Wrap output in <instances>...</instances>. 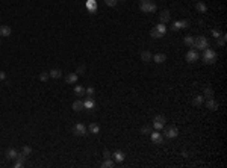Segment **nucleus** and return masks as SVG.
I'll return each instance as SVG.
<instances>
[{
  "mask_svg": "<svg viewBox=\"0 0 227 168\" xmlns=\"http://www.w3.org/2000/svg\"><path fill=\"white\" fill-rule=\"evenodd\" d=\"M139 9L142 12H146V14H153V12H156L158 6H156V3L153 0H141Z\"/></svg>",
  "mask_w": 227,
  "mask_h": 168,
  "instance_id": "1",
  "label": "nucleus"
},
{
  "mask_svg": "<svg viewBox=\"0 0 227 168\" xmlns=\"http://www.w3.org/2000/svg\"><path fill=\"white\" fill-rule=\"evenodd\" d=\"M216 52L215 50H212V49H204L203 50V61H204V64H207V65H212V64H215V61H216Z\"/></svg>",
  "mask_w": 227,
  "mask_h": 168,
  "instance_id": "2",
  "label": "nucleus"
},
{
  "mask_svg": "<svg viewBox=\"0 0 227 168\" xmlns=\"http://www.w3.org/2000/svg\"><path fill=\"white\" fill-rule=\"evenodd\" d=\"M209 47V40L203 36V35H198V36H195L194 38V45L192 49H198V50H204V49H207Z\"/></svg>",
  "mask_w": 227,
  "mask_h": 168,
  "instance_id": "3",
  "label": "nucleus"
},
{
  "mask_svg": "<svg viewBox=\"0 0 227 168\" xmlns=\"http://www.w3.org/2000/svg\"><path fill=\"white\" fill-rule=\"evenodd\" d=\"M164 130V138H167V139H174V138H177V135H179V129L176 127V126H168V127H164L162 129Z\"/></svg>",
  "mask_w": 227,
  "mask_h": 168,
  "instance_id": "4",
  "label": "nucleus"
},
{
  "mask_svg": "<svg viewBox=\"0 0 227 168\" xmlns=\"http://www.w3.org/2000/svg\"><path fill=\"white\" fill-rule=\"evenodd\" d=\"M165 117L164 115H156L155 118H153V127L156 129V130H162L164 127H165Z\"/></svg>",
  "mask_w": 227,
  "mask_h": 168,
  "instance_id": "5",
  "label": "nucleus"
},
{
  "mask_svg": "<svg viewBox=\"0 0 227 168\" xmlns=\"http://www.w3.org/2000/svg\"><path fill=\"white\" fill-rule=\"evenodd\" d=\"M86 132H88V129L85 127V124H82V123H77L73 127V133L76 135V136H85V135H88Z\"/></svg>",
  "mask_w": 227,
  "mask_h": 168,
  "instance_id": "6",
  "label": "nucleus"
},
{
  "mask_svg": "<svg viewBox=\"0 0 227 168\" xmlns=\"http://www.w3.org/2000/svg\"><path fill=\"white\" fill-rule=\"evenodd\" d=\"M186 27H189V21H188V20L174 21L171 24V30H174V32H177V30H180V29H186Z\"/></svg>",
  "mask_w": 227,
  "mask_h": 168,
  "instance_id": "7",
  "label": "nucleus"
},
{
  "mask_svg": "<svg viewBox=\"0 0 227 168\" xmlns=\"http://www.w3.org/2000/svg\"><path fill=\"white\" fill-rule=\"evenodd\" d=\"M150 136H151V141H153L155 144H158V146H160V144L164 142V135L160 133V130L151 132V133H150Z\"/></svg>",
  "mask_w": 227,
  "mask_h": 168,
  "instance_id": "8",
  "label": "nucleus"
},
{
  "mask_svg": "<svg viewBox=\"0 0 227 168\" xmlns=\"http://www.w3.org/2000/svg\"><path fill=\"white\" fill-rule=\"evenodd\" d=\"M186 61H188L189 64H194V62L198 61V53H197L195 49H191V50L186 53Z\"/></svg>",
  "mask_w": 227,
  "mask_h": 168,
  "instance_id": "9",
  "label": "nucleus"
},
{
  "mask_svg": "<svg viewBox=\"0 0 227 168\" xmlns=\"http://www.w3.org/2000/svg\"><path fill=\"white\" fill-rule=\"evenodd\" d=\"M170 18H171V12L168 9H164V11H160L159 14V21L162 23V24H165V23H170Z\"/></svg>",
  "mask_w": 227,
  "mask_h": 168,
  "instance_id": "10",
  "label": "nucleus"
},
{
  "mask_svg": "<svg viewBox=\"0 0 227 168\" xmlns=\"http://www.w3.org/2000/svg\"><path fill=\"white\" fill-rule=\"evenodd\" d=\"M26 155H24V153H18V155H17V157H15V164H14V167L15 168H20V167H23V165H24V162H26Z\"/></svg>",
  "mask_w": 227,
  "mask_h": 168,
  "instance_id": "11",
  "label": "nucleus"
},
{
  "mask_svg": "<svg viewBox=\"0 0 227 168\" xmlns=\"http://www.w3.org/2000/svg\"><path fill=\"white\" fill-rule=\"evenodd\" d=\"M77 79H79L77 73H68L67 76H65V82H67L68 85H74L77 82Z\"/></svg>",
  "mask_w": 227,
  "mask_h": 168,
  "instance_id": "12",
  "label": "nucleus"
},
{
  "mask_svg": "<svg viewBox=\"0 0 227 168\" xmlns=\"http://www.w3.org/2000/svg\"><path fill=\"white\" fill-rule=\"evenodd\" d=\"M114 159H115V162L117 164H121V162H124V159H126V155H124V152H121V150H117V152H114Z\"/></svg>",
  "mask_w": 227,
  "mask_h": 168,
  "instance_id": "13",
  "label": "nucleus"
},
{
  "mask_svg": "<svg viewBox=\"0 0 227 168\" xmlns=\"http://www.w3.org/2000/svg\"><path fill=\"white\" fill-rule=\"evenodd\" d=\"M83 106H85V109H94L95 108V101H94V97H86L85 100H83Z\"/></svg>",
  "mask_w": 227,
  "mask_h": 168,
  "instance_id": "14",
  "label": "nucleus"
},
{
  "mask_svg": "<svg viewBox=\"0 0 227 168\" xmlns=\"http://www.w3.org/2000/svg\"><path fill=\"white\" fill-rule=\"evenodd\" d=\"M17 155H18V152H17L15 148H12V147H9V148L6 150V153H5V156H6V159H9V161H15V157H17Z\"/></svg>",
  "mask_w": 227,
  "mask_h": 168,
  "instance_id": "15",
  "label": "nucleus"
},
{
  "mask_svg": "<svg viewBox=\"0 0 227 168\" xmlns=\"http://www.w3.org/2000/svg\"><path fill=\"white\" fill-rule=\"evenodd\" d=\"M206 108H207V109H211V111H218L220 105H218L214 99H207V100H206Z\"/></svg>",
  "mask_w": 227,
  "mask_h": 168,
  "instance_id": "16",
  "label": "nucleus"
},
{
  "mask_svg": "<svg viewBox=\"0 0 227 168\" xmlns=\"http://www.w3.org/2000/svg\"><path fill=\"white\" fill-rule=\"evenodd\" d=\"M151 59H153L156 64H164V62L167 61V55H165V53H156Z\"/></svg>",
  "mask_w": 227,
  "mask_h": 168,
  "instance_id": "17",
  "label": "nucleus"
},
{
  "mask_svg": "<svg viewBox=\"0 0 227 168\" xmlns=\"http://www.w3.org/2000/svg\"><path fill=\"white\" fill-rule=\"evenodd\" d=\"M12 34V29L6 24H2L0 26V36H9Z\"/></svg>",
  "mask_w": 227,
  "mask_h": 168,
  "instance_id": "18",
  "label": "nucleus"
},
{
  "mask_svg": "<svg viewBox=\"0 0 227 168\" xmlns=\"http://www.w3.org/2000/svg\"><path fill=\"white\" fill-rule=\"evenodd\" d=\"M73 109L76 112H82L85 109V106H83V100H76L73 101Z\"/></svg>",
  "mask_w": 227,
  "mask_h": 168,
  "instance_id": "19",
  "label": "nucleus"
},
{
  "mask_svg": "<svg viewBox=\"0 0 227 168\" xmlns=\"http://www.w3.org/2000/svg\"><path fill=\"white\" fill-rule=\"evenodd\" d=\"M203 103H204V97H203V96H200V94L194 96V99H192V105H194V106H202Z\"/></svg>",
  "mask_w": 227,
  "mask_h": 168,
  "instance_id": "20",
  "label": "nucleus"
},
{
  "mask_svg": "<svg viewBox=\"0 0 227 168\" xmlns=\"http://www.w3.org/2000/svg\"><path fill=\"white\" fill-rule=\"evenodd\" d=\"M195 9H197V12H200V14H204V12H207V6H206V3H203V2H198V3H195Z\"/></svg>",
  "mask_w": 227,
  "mask_h": 168,
  "instance_id": "21",
  "label": "nucleus"
},
{
  "mask_svg": "<svg viewBox=\"0 0 227 168\" xmlns=\"http://www.w3.org/2000/svg\"><path fill=\"white\" fill-rule=\"evenodd\" d=\"M49 74H50V77L52 79H59L61 76H62V71H61L59 68H53V70L49 71Z\"/></svg>",
  "mask_w": 227,
  "mask_h": 168,
  "instance_id": "22",
  "label": "nucleus"
},
{
  "mask_svg": "<svg viewBox=\"0 0 227 168\" xmlns=\"http://www.w3.org/2000/svg\"><path fill=\"white\" fill-rule=\"evenodd\" d=\"M151 58H153V56H151V53H150L148 50H144V52L141 53V59H142V62H146V64L151 61Z\"/></svg>",
  "mask_w": 227,
  "mask_h": 168,
  "instance_id": "23",
  "label": "nucleus"
},
{
  "mask_svg": "<svg viewBox=\"0 0 227 168\" xmlns=\"http://www.w3.org/2000/svg\"><path fill=\"white\" fill-rule=\"evenodd\" d=\"M88 130H90L91 133H94V135H97L99 132H100V126L97 123H91L90 126H88Z\"/></svg>",
  "mask_w": 227,
  "mask_h": 168,
  "instance_id": "24",
  "label": "nucleus"
},
{
  "mask_svg": "<svg viewBox=\"0 0 227 168\" xmlns=\"http://www.w3.org/2000/svg\"><path fill=\"white\" fill-rule=\"evenodd\" d=\"M183 44L186 45V47H192L194 45V36L192 35H186V36L183 38Z\"/></svg>",
  "mask_w": 227,
  "mask_h": 168,
  "instance_id": "25",
  "label": "nucleus"
},
{
  "mask_svg": "<svg viewBox=\"0 0 227 168\" xmlns=\"http://www.w3.org/2000/svg\"><path fill=\"white\" fill-rule=\"evenodd\" d=\"M74 94H76L77 97H83V96H85V88H83V86H80V85L74 86Z\"/></svg>",
  "mask_w": 227,
  "mask_h": 168,
  "instance_id": "26",
  "label": "nucleus"
},
{
  "mask_svg": "<svg viewBox=\"0 0 227 168\" xmlns=\"http://www.w3.org/2000/svg\"><path fill=\"white\" fill-rule=\"evenodd\" d=\"M226 38H227L226 34H221L220 38H216V45H218V47H224V44H226Z\"/></svg>",
  "mask_w": 227,
  "mask_h": 168,
  "instance_id": "27",
  "label": "nucleus"
},
{
  "mask_svg": "<svg viewBox=\"0 0 227 168\" xmlns=\"http://www.w3.org/2000/svg\"><path fill=\"white\" fill-rule=\"evenodd\" d=\"M151 132H153V130H151V126H150V124H144V126L141 127V133L142 135H150Z\"/></svg>",
  "mask_w": 227,
  "mask_h": 168,
  "instance_id": "28",
  "label": "nucleus"
},
{
  "mask_svg": "<svg viewBox=\"0 0 227 168\" xmlns=\"http://www.w3.org/2000/svg\"><path fill=\"white\" fill-rule=\"evenodd\" d=\"M203 97H207V99H214V90L211 86H206L204 88V96Z\"/></svg>",
  "mask_w": 227,
  "mask_h": 168,
  "instance_id": "29",
  "label": "nucleus"
},
{
  "mask_svg": "<svg viewBox=\"0 0 227 168\" xmlns=\"http://www.w3.org/2000/svg\"><path fill=\"white\" fill-rule=\"evenodd\" d=\"M155 27H156V30H158V32H159L160 35H162V36L167 34V26H165V24H162V23H160V24L155 26Z\"/></svg>",
  "mask_w": 227,
  "mask_h": 168,
  "instance_id": "30",
  "label": "nucleus"
},
{
  "mask_svg": "<svg viewBox=\"0 0 227 168\" xmlns=\"http://www.w3.org/2000/svg\"><path fill=\"white\" fill-rule=\"evenodd\" d=\"M114 165H115V162H114L111 157H109V159H104V162L102 164V167H103V168H112Z\"/></svg>",
  "mask_w": 227,
  "mask_h": 168,
  "instance_id": "31",
  "label": "nucleus"
},
{
  "mask_svg": "<svg viewBox=\"0 0 227 168\" xmlns=\"http://www.w3.org/2000/svg\"><path fill=\"white\" fill-rule=\"evenodd\" d=\"M49 77H50L49 71H43V73L39 74V80H41V82H47V80H49Z\"/></svg>",
  "mask_w": 227,
  "mask_h": 168,
  "instance_id": "32",
  "label": "nucleus"
},
{
  "mask_svg": "<svg viewBox=\"0 0 227 168\" xmlns=\"http://www.w3.org/2000/svg\"><path fill=\"white\" fill-rule=\"evenodd\" d=\"M94 94H95V90H94L92 86H90V88L85 90V96H86V97H94Z\"/></svg>",
  "mask_w": 227,
  "mask_h": 168,
  "instance_id": "33",
  "label": "nucleus"
},
{
  "mask_svg": "<svg viewBox=\"0 0 227 168\" xmlns=\"http://www.w3.org/2000/svg\"><path fill=\"white\" fill-rule=\"evenodd\" d=\"M150 35H151V38H155V40H158V38H162V35H160L158 30H156V27H153V29H151Z\"/></svg>",
  "mask_w": 227,
  "mask_h": 168,
  "instance_id": "34",
  "label": "nucleus"
},
{
  "mask_svg": "<svg viewBox=\"0 0 227 168\" xmlns=\"http://www.w3.org/2000/svg\"><path fill=\"white\" fill-rule=\"evenodd\" d=\"M21 152L24 153V155H26V156H29V155L32 153V147H30V146H23Z\"/></svg>",
  "mask_w": 227,
  "mask_h": 168,
  "instance_id": "35",
  "label": "nucleus"
},
{
  "mask_svg": "<svg viewBox=\"0 0 227 168\" xmlns=\"http://www.w3.org/2000/svg\"><path fill=\"white\" fill-rule=\"evenodd\" d=\"M117 2H118V0H104V3H106L108 6H111V8L117 5Z\"/></svg>",
  "mask_w": 227,
  "mask_h": 168,
  "instance_id": "36",
  "label": "nucleus"
},
{
  "mask_svg": "<svg viewBox=\"0 0 227 168\" xmlns=\"http://www.w3.org/2000/svg\"><path fill=\"white\" fill-rule=\"evenodd\" d=\"M88 8L91 9V12H94V11H95V3H94L92 0H91V2H88Z\"/></svg>",
  "mask_w": 227,
  "mask_h": 168,
  "instance_id": "37",
  "label": "nucleus"
},
{
  "mask_svg": "<svg viewBox=\"0 0 227 168\" xmlns=\"http://www.w3.org/2000/svg\"><path fill=\"white\" fill-rule=\"evenodd\" d=\"M212 35H214L215 38H220V36H221V32H220V30H216V29H212Z\"/></svg>",
  "mask_w": 227,
  "mask_h": 168,
  "instance_id": "38",
  "label": "nucleus"
},
{
  "mask_svg": "<svg viewBox=\"0 0 227 168\" xmlns=\"http://www.w3.org/2000/svg\"><path fill=\"white\" fill-rule=\"evenodd\" d=\"M85 70H86V67H85V65H80V67L77 68V71H76V73H77V74H82Z\"/></svg>",
  "mask_w": 227,
  "mask_h": 168,
  "instance_id": "39",
  "label": "nucleus"
},
{
  "mask_svg": "<svg viewBox=\"0 0 227 168\" xmlns=\"http://www.w3.org/2000/svg\"><path fill=\"white\" fill-rule=\"evenodd\" d=\"M103 156H104V159H109V157L112 156V155H111L108 150H103Z\"/></svg>",
  "mask_w": 227,
  "mask_h": 168,
  "instance_id": "40",
  "label": "nucleus"
},
{
  "mask_svg": "<svg viewBox=\"0 0 227 168\" xmlns=\"http://www.w3.org/2000/svg\"><path fill=\"white\" fill-rule=\"evenodd\" d=\"M5 79H6V73L0 70V80H5Z\"/></svg>",
  "mask_w": 227,
  "mask_h": 168,
  "instance_id": "41",
  "label": "nucleus"
},
{
  "mask_svg": "<svg viewBox=\"0 0 227 168\" xmlns=\"http://www.w3.org/2000/svg\"><path fill=\"white\" fill-rule=\"evenodd\" d=\"M182 156H183V157H188V152H186V150H183V152H182Z\"/></svg>",
  "mask_w": 227,
  "mask_h": 168,
  "instance_id": "42",
  "label": "nucleus"
},
{
  "mask_svg": "<svg viewBox=\"0 0 227 168\" xmlns=\"http://www.w3.org/2000/svg\"><path fill=\"white\" fill-rule=\"evenodd\" d=\"M0 44H2V43H0Z\"/></svg>",
  "mask_w": 227,
  "mask_h": 168,
  "instance_id": "43",
  "label": "nucleus"
}]
</instances>
